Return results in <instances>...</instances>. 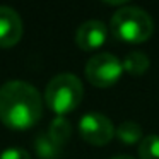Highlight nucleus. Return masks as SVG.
<instances>
[{"label": "nucleus", "mask_w": 159, "mask_h": 159, "mask_svg": "<svg viewBox=\"0 0 159 159\" xmlns=\"http://www.w3.org/2000/svg\"><path fill=\"white\" fill-rule=\"evenodd\" d=\"M43 116L41 94L24 80H9L0 87V120L5 127L26 130Z\"/></svg>", "instance_id": "f257e3e1"}, {"label": "nucleus", "mask_w": 159, "mask_h": 159, "mask_svg": "<svg viewBox=\"0 0 159 159\" xmlns=\"http://www.w3.org/2000/svg\"><path fill=\"white\" fill-rule=\"evenodd\" d=\"M22 38V21L11 7L0 5V48L16 46Z\"/></svg>", "instance_id": "423d86ee"}, {"label": "nucleus", "mask_w": 159, "mask_h": 159, "mask_svg": "<svg viewBox=\"0 0 159 159\" xmlns=\"http://www.w3.org/2000/svg\"><path fill=\"white\" fill-rule=\"evenodd\" d=\"M123 65L113 53H96L86 63V79L96 87H111L120 80Z\"/></svg>", "instance_id": "20e7f679"}, {"label": "nucleus", "mask_w": 159, "mask_h": 159, "mask_svg": "<svg viewBox=\"0 0 159 159\" xmlns=\"http://www.w3.org/2000/svg\"><path fill=\"white\" fill-rule=\"evenodd\" d=\"M34 149H36V154L41 159H58L60 152H62V147L57 142H53L48 134H39L36 137Z\"/></svg>", "instance_id": "9d476101"}, {"label": "nucleus", "mask_w": 159, "mask_h": 159, "mask_svg": "<svg viewBox=\"0 0 159 159\" xmlns=\"http://www.w3.org/2000/svg\"><path fill=\"white\" fill-rule=\"evenodd\" d=\"M111 159H134L132 156H115V157H111Z\"/></svg>", "instance_id": "4468645a"}, {"label": "nucleus", "mask_w": 159, "mask_h": 159, "mask_svg": "<svg viewBox=\"0 0 159 159\" xmlns=\"http://www.w3.org/2000/svg\"><path fill=\"white\" fill-rule=\"evenodd\" d=\"M110 28L116 39L130 45H139L152 36L154 21L144 9L125 5L113 14Z\"/></svg>", "instance_id": "f03ea898"}, {"label": "nucleus", "mask_w": 159, "mask_h": 159, "mask_svg": "<svg viewBox=\"0 0 159 159\" xmlns=\"http://www.w3.org/2000/svg\"><path fill=\"white\" fill-rule=\"evenodd\" d=\"M48 135L52 137L53 142H57V144L62 147L63 144H67V142L70 140V135H72V125H70V121L67 120L65 116H57L55 120L52 121V125H50Z\"/></svg>", "instance_id": "9b49d317"}, {"label": "nucleus", "mask_w": 159, "mask_h": 159, "mask_svg": "<svg viewBox=\"0 0 159 159\" xmlns=\"http://www.w3.org/2000/svg\"><path fill=\"white\" fill-rule=\"evenodd\" d=\"M0 159H31V156L22 147H9L0 154Z\"/></svg>", "instance_id": "ddd939ff"}, {"label": "nucleus", "mask_w": 159, "mask_h": 159, "mask_svg": "<svg viewBox=\"0 0 159 159\" xmlns=\"http://www.w3.org/2000/svg\"><path fill=\"white\" fill-rule=\"evenodd\" d=\"M139 157L140 159H159V135H145L139 142Z\"/></svg>", "instance_id": "f8f14e48"}, {"label": "nucleus", "mask_w": 159, "mask_h": 159, "mask_svg": "<svg viewBox=\"0 0 159 159\" xmlns=\"http://www.w3.org/2000/svg\"><path fill=\"white\" fill-rule=\"evenodd\" d=\"M115 134H116L118 140L123 142V144H127V145L137 144V142H140L142 139H144L140 125H139L137 121H132V120L121 121V123L118 125V128H116Z\"/></svg>", "instance_id": "1a4fd4ad"}, {"label": "nucleus", "mask_w": 159, "mask_h": 159, "mask_svg": "<svg viewBox=\"0 0 159 159\" xmlns=\"http://www.w3.org/2000/svg\"><path fill=\"white\" fill-rule=\"evenodd\" d=\"M84 96V86L74 74H58L48 82L45 91V99L50 110L58 116L74 111L80 104Z\"/></svg>", "instance_id": "7ed1b4c3"}, {"label": "nucleus", "mask_w": 159, "mask_h": 159, "mask_svg": "<svg viewBox=\"0 0 159 159\" xmlns=\"http://www.w3.org/2000/svg\"><path fill=\"white\" fill-rule=\"evenodd\" d=\"M121 65H123V72L130 74V75H142L149 70L151 60L142 52H130L121 60Z\"/></svg>", "instance_id": "6e6552de"}, {"label": "nucleus", "mask_w": 159, "mask_h": 159, "mask_svg": "<svg viewBox=\"0 0 159 159\" xmlns=\"http://www.w3.org/2000/svg\"><path fill=\"white\" fill-rule=\"evenodd\" d=\"M115 125L103 113H86L79 121V134L91 145H106L115 137Z\"/></svg>", "instance_id": "39448f33"}, {"label": "nucleus", "mask_w": 159, "mask_h": 159, "mask_svg": "<svg viewBox=\"0 0 159 159\" xmlns=\"http://www.w3.org/2000/svg\"><path fill=\"white\" fill-rule=\"evenodd\" d=\"M108 36V28L101 21H86L79 26L75 33V43L84 52H93L104 45Z\"/></svg>", "instance_id": "0eeeda50"}]
</instances>
